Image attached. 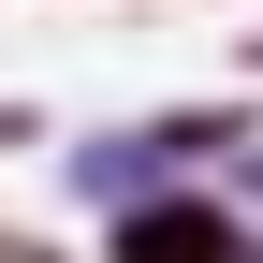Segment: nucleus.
<instances>
[{"label":"nucleus","instance_id":"f257e3e1","mask_svg":"<svg viewBox=\"0 0 263 263\" xmlns=\"http://www.w3.org/2000/svg\"><path fill=\"white\" fill-rule=\"evenodd\" d=\"M117 263H219V219H205V205H161V219H132Z\"/></svg>","mask_w":263,"mask_h":263}]
</instances>
